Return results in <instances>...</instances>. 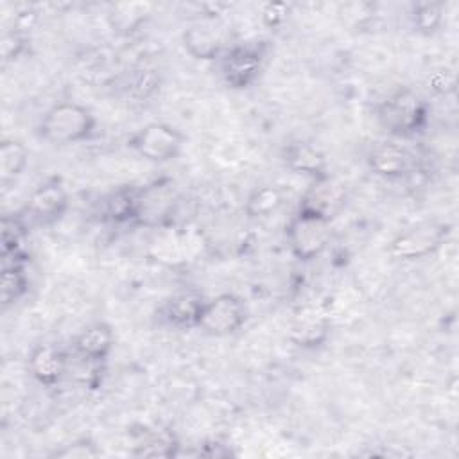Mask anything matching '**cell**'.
Masks as SVG:
<instances>
[{"label":"cell","mask_w":459,"mask_h":459,"mask_svg":"<svg viewBox=\"0 0 459 459\" xmlns=\"http://www.w3.org/2000/svg\"><path fill=\"white\" fill-rule=\"evenodd\" d=\"M344 186L328 174H323L319 178H314L312 185L308 186L299 203V210L312 212L332 221V217L344 206Z\"/></svg>","instance_id":"8"},{"label":"cell","mask_w":459,"mask_h":459,"mask_svg":"<svg viewBox=\"0 0 459 459\" xmlns=\"http://www.w3.org/2000/svg\"><path fill=\"white\" fill-rule=\"evenodd\" d=\"M414 156L394 142H382L368 154V167L382 178L400 179L412 170Z\"/></svg>","instance_id":"9"},{"label":"cell","mask_w":459,"mask_h":459,"mask_svg":"<svg viewBox=\"0 0 459 459\" xmlns=\"http://www.w3.org/2000/svg\"><path fill=\"white\" fill-rule=\"evenodd\" d=\"M264 65V52L258 45H235L221 54V75L228 88H249L260 75Z\"/></svg>","instance_id":"7"},{"label":"cell","mask_w":459,"mask_h":459,"mask_svg":"<svg viewBox=\"0 0 459 459\" xmlns=\"http://www.w3.org/2000/svg\"><path fill=\"white\" fill-rule=\"evenodd\" d=\"M285 163L299 174L312 176V179L326 174V160L323 152L307 142L290 143L285 149Z\"/></svg>","instance_id":"15"},{"label":"cell","mask_w":459,"mask_h":459,"mask_svg":"<svg viewBox=\"0 0 459 459\" xmlns=\"http://www.w3.org/2000/svg\"><path fill=\"white\" fill-rule=\"evenodd\" d=\"M129 147L154 163H167L179 156L185 136L165 122H151L129 136Z\"/></svg>","instance_id":"5"},{"label":"cell","mask_w":459,"mask_h":459,"mask_svg":"<svg viewBox=\"0 0 459 459\" xmlns=\"http://www.w3.org/2000/svg\"><path fill=\"white\" fill-rule=\"evenodd\" d=\"M377 118L393 136H412L425 127L429 106L420 93L411 88H402L378 104Z\"/></svg>","instance_id":"2"},{"label":"cell","mask_w":459,"mask_h":459,"mask_svg":"<svg viewBox=\"0 0 459 459\" xmlns=\"http://www.w3.org/2000/svg\"><path fill=\"white\" fill-rule=\"evenodd\" d=\"M246 321L247 307L242 298L233 292H222L204 301L197 328L213 337H226L238 332Z\"/></svg>","instance_id":"6"},{"label":"cell","mask_w":459,"mask_h":459,"mask_svg":"<svg viewBox=\"0 0 459 459\" xmlns=\"http://www.w3.org/2000/svg\"><path fill=\"white\" fill-rule=\"evenodd\" d=\"M113 344H115L113 330L104 321H95L84 326L74 339L75 353L90 362L104 360L113 350Z\"/></svg>","instance_id":"12"},{"label":"cell","mask_w":459,"mask_h":459,"mask_svg":"<svg viewBox=\"0 0 459 459\" xmlns=\"http://www.w3.org/2000/svg\"><path fill=\"white\" fill-rule=\"evenodd\" d=\"M203 294L195 290H183L170 296L160 308V317L172 328L186 330L197 328L199 314L204 305Z\"/></svg>","instance_id":"10"},{"label":"cell","mask_w":459,"mask_h":459,"mask_svg":"<svg viewBox=\"0 0 459 459\" xmlns=\"http://www.w3.org/2000/svg\"><path fill=\"white\" fill-rule=\"evenodd\" d=\"M443 20V9L439 4H418L412 11V25L418 32L432 34L437 30Z\"/></svg>","instance_id":"20"},{"label":"cell","mask_w":459,"mask_h":459,"mask_svg":"<svg viewBox=\"0 0 459 459\" xmlns=\"http://www.w3.org/2000/svg\"><path fill=\"white\" fill-rule=\"evenodd\" d=\"M287 242L292 255L298 260L308 262L317 258L330 244L332 221L305 210L298 213L287 224Z\"/></svg>","instance_id":"3"},{"label":"cell","mask_w":459,"mask_h":459,"mask_svg":"<svg viewBox=\"0 0 459 459\" xmlns=\"http://www.w3.org/2000/svg\"><path fill=\"white\" fill-rule=\"evenodd\" d=\"M29 371L43 385H56L66 371V355L54 344H38L29 355Z\"/></svg>","instance_id":"13"},{"label":"cell","mask_w":459,"mask_h":459,"mask_svg":"<svg viewBox=\"0 0 459 459\" xmlns=\"http://www.w3.org/2000/svg\"><path fill=\"white\" fill-rule=\"evenodd\" d=\"M446 235H448V226L445 222H439L434 219L416 222L393 238L389 246V255L394 260H403V262L425 258L445 244Z\"/></svg>","instance_id":"4"},{"label":"cell","mask_w":459,"mask_h":459,"mask_svg":"<svg viewBox=\"0 0 459 459\" xmlns=\"http://www.w3.org/2000/svg\"><path fill=\"white\" fill-rule=\"evenodd\" d=\"M29 163V152L18 140H4L0 145V179L13 181L23 174Z\"/></svg>","instance_id":"16"},{"label":"cell","mask_w":459,"mask_h":459,"mask_svg":"<svg viewBox=\"0 0 459 459\" xmlns=\"http://www.w3.org/2000/svg\"><path fill=\"white\" fill-rule=\"evenodd\" d=\"M183 45L186 52L203 61L217 59L222 54V41L219 30L208 23H197L183 32Z\"/></svg>","instance_id":"14"},{"label":"cell","mask_w":459,"mask_h":459,"mask_svg":"<svg viewBox=\"0 0 459 459\" xmlns=\"http://www.w3.org/2000/svg\"><path fill=\"white\" fill-rule=\"evenodd\" d=\"M29 287V280L25 276V271L22 265L13 264L5 265L2 271V303L4 307L18 301Z\"/></svg>","instance_id":"19"},{"label":"cell","mask_w":459,"mask_h":459,"mask_svg":"<svg viewBox=\"0 0 459 459\" xmlns=\"http://www.w3.org/2000/svg\"><path fill=\"white\" fill-rule=\"evenodd\" d=\"M68 206V195L63 185L57 179H48L41 183L30 195L27 210L39 222H54L57 221Z\"/></svg>","instance_id":"11"},{"label":"cell","mask_w":459,"mask_h":459,"mask_svg":"<svg viewBox=\"0 0 459 459\" xmlns=\"http://www.w3.org/2000/svg\"><path fill=\"white\" fill-rule=\"evenodd\" d=\"M281 201L283 195L276 186H260L247 197L246 212L249 217H267L280 208Z\"/></svg>","instance_id":"18"},{"label":"cell","mask_w":459,"mask_h":459,"mask_svg":"<svg viewBox=\"0 0 459 459\" xmlns=\"http://www.w3.org/2000/svg\"><path fill=\"white\" fill-rule=\"evenodd\" d=\"M328 325L321 316L316 314H303L292 325L290 337L299 346H317L326 339Z\"/></svg>","instance_id":"17"},{"label":"cell","mask_w":459,"mask_h":459,"mask_svg":"<svg viewBox=\"0 0 459 459\" xmlns=\"http://www.w3.org/2000/svg\"><path fill=\"white\" fill-rule=\"evenodd\" d=\"M97 454H99V450L93 445H88V443L86 445H79V443L68 445L65 450L56 452V455H59V457H79V459L93 457Z\"/></svg>","instance_id":"21"},{"label":"cell","mask_w":459,"mask_h":459,"mask_svg":"<svg viewBox=\"0 0 459 459\" xmlns=\"http://www.w3.org/2000/svg\"><path fill=\"white\" fill-rule=\"evenodd\" d=\"M95 117L77 102H57L41 118L38 133L52 145H72L88 140L95 131Z\"/></svg>","instance_id":"1"}]
</instances>
